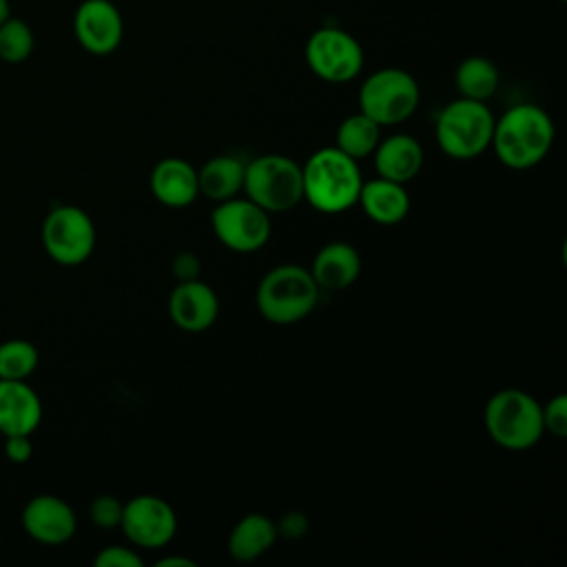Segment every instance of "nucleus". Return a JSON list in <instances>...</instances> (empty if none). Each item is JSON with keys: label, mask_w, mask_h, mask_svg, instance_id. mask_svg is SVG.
Here are the masks:
<instances>
[{"label": "nucleus", "mask_w": 567, "mask_h": 567, "mask_svg": "<svg viewBox=\"0 0 567 567\" xmlns=\"http://www.w3.org/2000/svg\"><path fill=\"white\" fill-rule=\"evenodd\" d=\"M173 275L179 281H188V279H197L199 275V257L193 252H179L173 259Z\"/></svg>", "instance_id": "30"}, {"label": "nucleus", "mask_w": 567, "mask_h": 567, "mask_svg": "<svg viewBox=\"0 0 567 567\" xmlns=\"http://www.w3.org/2000/svg\"><path fill=\"white\" fill-rule=\"evenodd\" d=\"M306 527H308L306 518H303L301 514H297V512L288 514V516L284 518V523H281V529H284L288 536H303V534H306Z\"/></svg>", "instance_id": "31"}, {"label": "nucleus", "mask_w": 567, "mask_h": 567, "mask_svg": "<svg viewBox=\"0 0 567 567\" xmlns=\"http://www.w3.org/2000/svg\"><path fill=\"white\" fill-rule=\"evenodd\" d=\"M421 102L416 78L399 66L372 71L359 86V111L379 126H394L414 115Z\"/></svg>", "instance_id": "6"}, {"label": "nucleus", "mask_w": 567, "mask_h": 567, "mask_svg": "<svg viewBox=\"0 0 567 567\" xmlns=\"http://www.w3.org/2000/svg\"><path fill=\"white\" fill-rule=\"evenodd\" d=\"M244 193L266 213H286L303 199L301 166L288 155H259L244 168Z\"/></svg>", "instance_id": "7"}, {"label": "nucleus", "mask_w": 567, "mask_h": 567, "mask_svg": "<svg viewBox=\"0 0 567 567\" xmlns=\"http://www.w3.org/2000/svg\"><path fill=\"white\" fill-rule=\"evenodd\" d=\"M554 120L549 113L532 102L509 106L494 120L492 148L501 164L514 171H525L545 159L554 144Z\"/></svg>", "instance_id": "1"}, {"label": "nucleus", "mask_w": 567, "mask_h": 567, "mask_svg": "<svg viewBox=\"0 0 567 567\" xmlns=\"http://www.w3.org/2000/svg\"><path fill=\"white\" fill-rule=\"evenodd\" d=\"M255 299L266 321L290 326L315 310L319 286L308 268L299 264H279L261 277Z\"/></svg>", "instance_id": "3"}, {"label": "nucleus", "mask_w": 567, "mask_h": 567, "mask_svg": "<svg viewBox=\"0 0 567 567\" xmlns=\"http://www.w3.org/2000/svg\"><path fill=\"white\" fill-rule=\"evenodd\" d=\"M279 527L264 514H246L228 536V554L239 563L264 556L277 540Z\"/></svg>", "instance_id": "21"}, {"label": "nucleus", "mask_w": 567, "mask_h": 567, "mask_svg": "<svg viewBox=\"0 0 567 567\" xmlns=\"http://www.w3.org/2000/svg\"><path fill=\"white\" fill-rule=\"evenodd\" d=\"M357 204H361L363 213L381 226L399 224L410 213V195L405 184H396L383 177L363 182Z\"/></svg>", "instance_id": "19"}, {"label": "nucleus", "mask_w": 567, "mask_h": 567, "mask_svg": "<svg viewBox=\"0 0 567 567\" xmlns=\"http://www.w3.org/2000/svg\"><path fill=\"white\" fill-rule=\"evenodd\" d=\"M217 292L199 279L179 281L168 297V317L177 328L186 332L208 330L217 321Z\"/></svg>", "instance_id": "14"}, {"label": "nucleus", "mask_w": 567, "mask_h": 567, "mask_svg": "<svg viewBox=\"0 0 567 567\" xmlns=\"http://www.w3.org/2000/svg\"><path fill=\"white\" fill-rule=\"evenodd\" d=\"M122 512H124V503L111 494H100L89 505V518L93 520V525L102 529L120 527Z\"/></svg>", "instance_id": "26"}, {"label": "nucleus", "mask_w": 567, "mask_h": 567, "mask_svg": "<svg viewBox=\"0 0 567 567\" xmlns=\"http://www.w3.org/2000/svg\"><path fill=\"white\" fill-rule=\"evenodd\" d=\"M9 16H11V4H9V0H0V22L7 20Z\"/></svg>", "instance_id": "33"}, {"label": "nucleus", "mask_w": 567, "mask_h": 567, "mask_svg": "<svg viewBox=\"0 0 567 567\" xmlns=\"http://www.w3.org/2000/svg\"><path fill=\"white\" fill-rule=\"evenodd\" d=\"M42 421V401L27 381L0 379V434L31 436Z\"/></svg>", "instance_id": "15"}, {"label": "nucleus", "mask_w": 567, "mask_h": 567, "mask_svg": "<svg viewBox=\"0 0 567 567\" xmlns=\"http://www.w3.org/2000/svg\"><path fill=\"white\" fill-rule=\"evenodd\" d=\"M35 47V35L29 22L9 16L0 22V60L7 64H20L31 58Z\"/></svg>", "instance_id": "25"}, {"label": "nucleus", "mask_w": 567, "mask_h": 567, "mask_svg": "<svg viewBox=\"0 0 567 567\" xmlns=\"http://www.w3.org/2000/svg\"><path fill=\"white\" fill-rule=\"evenodd\" d=\"M310 73L328 84H348L363 71V47L346 29L326 24L317 27L303 47Z\"/></svg>", "instance_id": "8"}, {"label": "nucleus", "mask_w": 567, "mask_h": 567, "mask_svg": "<svg viewBox=\"0 0 567 567\" xmlns=\"http://www.w3.org/2000/svg\"><path fill=\"white\" fill-rule=\"evenodd\" d=\"M155 565L157 567H195V560L184 556H166V558H159Z\"/></svg>", "instance_id": "32"}, {"label": "nucleus", "mask_w": 567, "mask_h": 567, "mask_svg": "<svg viewBox=\"0 0 567 567\" xmlns=\"http://www.w3.org/2000/svg\"><path fill=\"white\" fill-rule=\"evenodd\" d=\"M483 421L489 439L509 452L534 447L545 432L540 403L518 388H505L492 394Z\"/></svg>", "instance_id": "4"}, {"label": "nucleus", "mask_w": 567, "mask_h": 567, "mask_svg": "<svg viewBox=\"0 0 567 567\" xmlns=\"http://www.w3.org/2000/svg\"><path fill=\"white\" fill-rule=\"evenodd\" d=\"M303 199L319 213H343L359 199L363 186L359 162L337 146L315 151L301 166Z\"/></svg>", "instance_id": "2"}, {"label": "nucleus", "mask_w": 567, "mask_h": 567, "mask_svg": "<svg viewBox=\"0 0 567 567\" xmlns=\"http://www.w3.org/2000/svg\"><path fill=\"white\" fill-rule=\"evenodd\" d=\"M73 35L91 55H111L124 40V18L111 0H82L73 13Z\"/></svg>", "instance_id": "12"}, {"label": "nucleus", "mask_w": 567, "mask_h": 567, "mask_svg": "<svg viewBox=\"0 0 567 567\" xmlns=\"http://www.w3.org/2000/svg\"><path fill=\"white\" fill-rule=\"evenodd\" d=\"M308 270L319 290H346L361 272V255L348 241H330L317 250Z\"/></svg>", "instance_id": "18"}, {"label": "nucleus", "mask_w": 567, "mask_h": 567, "mask_svg": "<svg viewBox=\"0 0 567 567\" xmlns=\"http://www.w3.org/2000/svg\"><path fill=\"white\" fill-rule=\"evenodd\" d=\"M44 252L60 266L84 264L95 248V226L80 206L62 204L47 213L42 221Z\"/></svg>", "instance_id": "9"}, {"label": "nucleus", "mask_w": 567, "mask_h": 567, "mask_svg": "<svg viewBox=\"0 0 567 567\" xmlns=\"http://www.w3.org/2000/svg\"><path fill=\"white\" fill-rule=\"evenodd\" d=\"M27 536L42 545H62L73 538L78 529V516L73 507L55 494L33 496L20 514Z\"/></svg>", "instance_id": "13"}, {"label": "nucleus", "mask_w": 567, "mask_h": 567, "mask_svg": "<svg viewBox=\"0 0 567 567\" xmlns=\"http://www.w3.org/2000/svg\"><path fill=\"white\" fill-rule=\"evenodd\" d=\"M372 157L377 175L396 184H408L423 166V148L419 140L408 133L381 137Z\"/></svg>", "instance_id": "17"}, {"label": "nucleus", "mask_w": 567, "mask_h": 567, "mask_svg": "<svg viewBox=\"0 0 567 567\" xmlns=\"http://www.w3.org/2000/svg\"><path fill=\"white\" fill-rule=\"evenodd\" d=\"M379 140H381V126L359 111L341 120V124L337 126L334 146L348 157L359 162L374 153Z\"/></svg>", "instance_id": "23"}, {"label": "nucleus", "mask_w": 567, "mask_h": 567, "mask_svg": "<svg viewBox=\"0 0 567 567\" xmlns=\"http://www.w3.org/2000/svg\"><path fill=\"white\" fill-rule=\"evenodd\" d=\"M560 2H565V0H560Z\"/></svg>", "instance_id": "34"}, {"label": "nucleus", "mask_w": 567, "mask_h": 567, "mask_svg": "<svg viewBox=\"0 0 567 567\" xmlns=\"http://www.w3.org/2000/svg\"><path fill=\"white\" fill-rule=\"evenodd\" d=\"M40 363L38 348L27 339H7L0 343V379L27 381Z\"/></svg>", "instance_id": "24"}, {"label": "nucleus", "mask_w": 567, "mask_h": 567, "mask_svg": "<svg viewBox=\"0 0 567 567\" xmlns=\"http://www.w3.org/2000/svg\"><path fill=\"white\" fill-rule=\"evenodd\" d=\"M4 456H7L11 463H16V465L29 463L31 456H33L31 436H27V434L4 436Z\"/></svg>", "instance_id": "29"}, {"label": "nucleus", "mask_w": 567, "mask_h": 567, "mask_svg": "<svg viewBox=\"0 0 567 567\" xmlns=\"http://www.w3.org/2000/svg\"><path fill=\"white\" fill-rule=\"evenodd\" d=\"M543 410V427L545 432L563 439L567 436V396L565 394H556L551 396L545 405H540Z\"/></svg>", "instance_id": "27"}, {"label": "nucleus", "mask_w": 567, "mask_h": 567, "mask_svg": "<svg viewBox=\"0 0 567 567\" xmlns=\"http://www.w3.org/2000/svg\"><path fill=\"white\" fill-rule=\"evenodd\" d=\"M153 197L171 208H184L199 197L197 168L182 157H164L151 171Z\"/></svg>", "instance_id": "16"}, {"label": "nucleus", "mask_w": 567, "mask_h": 567, "mask_svg": "<svg viewBox=\"0 0 567 567\" xmlns=\"http://www.w3.org/2000/svg\"><path fill=\"white\" fill-rule=\"evenodd\" d=\"M501 84L498 66L485 55H467L454 71V86L461 97L487 102Z\"/></svg>", "instance_id": "22"}, {"label": "nucleus", "mask_w": 567, "mask_h": 567, "mask_svg": "<svg viewBox=\"0 0 567 567\" xmlns=\"http://www.w3.org/2000/svg\"><path fill=\"white\" fill-rule=\"evenodd\" d=\"M95 567H142V556L124 545H106L93 558Z\"/></svg>", "instance_id": "28"}, {"label": "nucleus", "mask_w": 567, "mask_h": 567, "mask_svg": "<svg viewBox=\"0 0 567 567\" xmlns=\"http://www.w3.org/2000/svg\"><path fill=\"white\" fill-rule=\"evenodd\" d=\"M215 237L235 252H257L270 239V213L248 197L219 202L210 215Z\"/></svg>", "instance_id": "10"}, {"label": "nucleus", "mask_w": 567, "mask_h": 567, "mask_svg": "<svg viewBox=\"0 0 567 567\" xmlns=\"http://www.w3.org/2000/svg\"><path fill=\"white\" fill-rule=\"evenodd\" d=\"M494 120L485 102L458 95L436 115V144L452 159H472L492 144Z\"/></svg>", "instance_id": "5"}, {"label": "nucleus", "mask_w": 567, "mask_h": 567, "mask_svg": "<svg viewBox=\"0 0 567 567\" xmlns=\"http://www.w3.org/2000/svg\"><path fill=\"white\" fill-rule=\"evenodd\" d=\"M120 527L135 547L159 549L173 540L177 514L162 496L140 494L124 503Z\"/></svg>", "instance_id": "11"}, {"label": "nucleus", "mask_w": 567, "mask_h": 567, "mask_svg": "<svg viewBox=\"0 0 567 567\" xmlns=\"http://www.w3.org/2000/svg\"><path fill=\"white\" fill-rule=\"evenodd\" d=\"M246 164L235 155H215L197 171L199 195L219 204L244 190Z\"/></svg>", "instance_id": "20"}]
</instances>
